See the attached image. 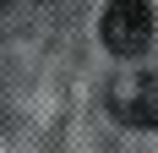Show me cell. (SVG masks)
I'll return each mask as SVG.
<instances>
[{"mask_svg":"<svg viewBox=\"0 0 158 153\" xmlns=\"http://www.w3.org/2000/svg\"><path fill=\"white\" fill-rule=\"evenodd\" d=\"M98 33H104L109 55L136 60V55L153 44V0H109V11H104V22H98Z\"/></svg>","mask_w":158,"mask_h":153,"instance_id":"1","label":"cell"},{"mask_svg":"<svg viewBox=\"0 0 158 153\" xmlns=\"http://www.w3.org/2000/svg\"><path fill=\"white\" fill-rule=\"evenodd\" d=\"M109 109L126 126L153 131L158 126V76H120V82L109 88Z\"/></svg>","mask_w":158,"mask_h":153,"instance_id":"2","label":"cell"}]
</instances>
